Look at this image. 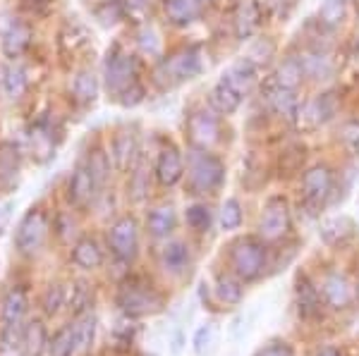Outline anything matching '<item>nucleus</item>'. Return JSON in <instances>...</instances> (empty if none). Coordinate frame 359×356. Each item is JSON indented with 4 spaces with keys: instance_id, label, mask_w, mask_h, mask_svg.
Returning <instances> with one entry per match:
<instances>
[{
    "instance_id": "cd10ccee",
    "label": "nucleus",
    "mask_w": 359,
    "mask_h": 356,
    "mask_svg": "<svg viewBox=\"0 0 359 356\" xmlns=\"http://www.w3.org/2000/svg\"><path fill=\"white\" fill-rule=\"evenodd\" d=\"M271 82L283 86V89H290V91H299L306 84L304 70H302V62H299L297 53H285L280 60L276 62L273 72H271Z\"/></svg>"
},
{
    "instance_id": "052dcab7",
    "label": "nucleus",
    "mask_w": 359,
    "mask_h": 356,
    "mask_svg": "<svg viewBox=\"0 0 359 356\" xmlns=\"http://www.w3.org/2000/svg\"><path fill=\"white\" fill-rule=\"evenodd\" d=\"M314 356H343V352H340L338 347H323V349H318Z\"/></svg>"
},
{
    "instance_id": "49530a36",
    "label": "nucleus",
    "mask_w": 359,
    "mask_h": 356,
    "mask_svg": "<svg viewBox=\"0 0 359 356\" xmlns=\"http://www.w3.org/2000/svg\"><path fill=\"white\" fill-rule=\"evenodd\" d=\"M48 356H74L77 354V342H74V332H72V323L62 325L60 330L50 337L48 342Z\"/></svg>"
},
{
    "instance_id": "bb28decb",
    "label": "nucleus",
    "mask_w": 359,
    "mask_h": 356,
    "mask_svg": "<svg viewBox=\"0 0 359 356\" xmlns=\"http://www.w3.org/2000/svg\"><path fill=\"white\" fill-rule=\"evenodd\" d=\"M321 294L323 301L328 304L335 311H343L355 301V290H352L350 280L343 273H328L321 283Z\"/></svg>"
},
{
    "instance_id": "a878e982",
    "label": "nucleus",
    "mask_w": 359,
    "mask_h": 356,
    "mask_svg": "<svg viewBox=\"0 0 359 356\" xmlns=\"http://www.w3.org/2000/svg\"><path fill=\"white\" fill-rule=\"evenodd\" d=\"M69 258L82 271H98L103 266V261H106V251H103V244L98 242L94 234H84V237H79L72 244Z\"/></svg>"
},
{
    "instance_id": "f704fd0d",
    "label": "nucleus",
    "mask_w": 359,
    "mask_h": 356,
    "mask_svg": "<svg viewBox=\"0 0 359 356\" xmlns=\"http://www.w3.org/2000/svg\"><path fill=\"white\" fill-rule=\"evenodd\" d=\"M306 160V146L302 141H292L287 146L280 148L276 158V170L280 177H292V175H302Z\"/></svg>"
},
{
    "instance_id": "423d86ee",
    "label": "nucleus",
    "mask_w": 359,
    "mask_h": 356,
    "mask_svg": "<svg viewBox=\"0 0 359 356\" xmlns=\"http://www.w3.org/2000/svg\"><path fill=\"white\" fill-rule=\"evenodd\" d=\"M115 304L127 318H139V315L158 313L163 308V297L147 280L127 278L115 292Z\"/></svg>"
},
{
    "instance_id": "37998d69",
    "label": "nucleus",
    "mask_w": 359,
    "mask_h": 356,
    "mask_svg": "<svg viewBox=\"0 0 359 356\" xmlns=\"http://www.w3.org/2000/svg\"><path fill=\"white\" fill-rule=\"evenodd\" d=\"M278 53V43L273 41L271 36H264V34H259V36H254L252 41H249V48H247V57L254 62V65L262 70L264 65H269V62H273V57Z\"/></svg>"
},
{
    "instance_id": "7ed1b4c3",
    "label": "nucleus",
    "mask_w": 359,
    "mask_h": 356,
    "mask_svg": "<svg viewBox=\"0 0 359 356\" xmlns=\"http://www.w3.org/2000/svg\"><path fill=\"white\" fill-rule=\"evenodd\" d=\"M142 60H144L142 55L125 48L123 43H113L111 48L106 50V57H103V65H101V84H103V91H106L108 99L113 103L118 101L127 89L144 82Z\"/></svg>"
},
{
    "instance_id": "e433bc0d",
    "label": "nucleus",
    "mask_w": 359,
    "mask_h": 356,
    "mask_svg": "<svg viewBox=\"0 0 359 356\" xmlns=\"http://www.w3.org/2000/svg\"><path fill=\"white\" fill-rule=\"evenodd\" d=\"M22 151L13 141H0V187H10L20 177Z\"/></svg>"
},
{
    "instance_id": "f8f14e48",
    "label": "nucleus",
    "mask_w": 359,
    "mask_h": 356,
    "mask_svg": "<svg viewBox=\"0 0 359 356\" xmlns=\"http://www.w3.org/2000/svg\"><path fill=\"white\" fill-rule=\"evenodd\" d=\"M302 62V70L306 82L311 84H328L338 72V62L333 57V50L326 43H321L318 38H309L302 48L294 50Z\"/></svg>"
},
{
    "instance_id": "ddd939ff",
    "label": "nucleus",
    "mask_w": 359,
    "mask_h": 356,
    "mask_svg": "<svg viewBox=\"0 0 359 356\" xmlns=\"http://www.w3.org/2000/svg\"><path fill=\"white\" fill-rule=\"evenodd\" d=\"M340 101L338 91L333 89H321L318 94L309 96L302 103V115H299V122H306L309 129H321L326 124H331L333 120H338L340 115Z\"/></svg>"
},
{
    "instance_id": "5fc2aeb1",
    "label": "nucleus",
    "mask_w": 359,
    "mask_h": 356,
    "mask_svg": "<svg viewBox=\"0 0 359 356\" xmlns=\"http://www.w3.org/2000/svg\"><path fill=\"white\" fill-rule=\"evenodd\" d=\"M53 232H57V237L60 239H69L74 232V220L72 215L65 213V211H60L55 218H53Z\"/></svg>"
},
{
    "instance_id": "4d7b16f0",
    "label": "nucleus",
    "mask_w": 359,
    "mask_h": 356,
    "mask_svg": "<svg viewBox=\"0 0 359 356\" xmlns=\"http://www.w3.org/2000/svg\"><path fill=\"white\" fill-rule=\"evenodd\" d=\"M13 208H15L13 201H0V237H3V232L10 225V218H13Z\"/></svg>"
},
{
    "instance_id": "f3484780",
    "label": "nucleus",
    "mask_w": 359,
    "mask_h": 356,
    "mask_svg": "<svg viewBox=\"0 0 359 356\" xmlns=\"http://www.w3.org/2000/svg\"><path fill=\"white\" fill-rule=\"evenodd\" d=\"M98 197H101V192H98L96 180H94V175H91L86 160L84 158L77 160V165L69 172L67 185H65L67 204L72 206L74 211H84V208H89Z\"/></svg>"
},
{
    "instance_id": "a19ab883",
    "label": "nucleus",
    "mask_w": 359,
    "mask_h": 356,
    "mask_svg": "<svg viewBox=\"0 0 359 356\" xmlns=\"http://www.w3.org/2000/svg\"><path fill=\"white\" fill-rule=\"evenodd\" d=\"M218 227L223 229V232H235V229L242 227V222H245V208H242V201L237 197H230L225 199L221 204V208H218Z\"/></svg>"
},
{
    "instance_id": "1a4fd4ad",
    "label": "nucleus",
    "mask_w": 359,
    "mask_h": 356,
    "mask_svg": "<svg viewBox=\"0 0 359 356\" xmlns=\"http://www.w3.org/2000/svg\"><path fill=\"white\" fill-rule=\"evenodd\" d=\"M259 96H262L264 113L276 118L278 122L287 124V127H297L299 115H302V96L299 91L283 89V86L273 84L271 79H264L259 84Z\"/></svg>"
},
{
    "instance_id": "2f4dec72",
    "label": "nucleus",
    "mask_w": 359,
    "mask_h": 356,
    "mask_svg": "<svg viewBox=\"0 0 359 356\" xmlns=\"http://www.w3.org/2000/svg\"><path fill=\"white\" fill-rule=\"evenodd\" d=\"M347 17H350V0H323L316 10L314 22L328 34H335L347 22Z\"/></svg>"
},
{
    "instance_id": "79ce46f5",
    "label": "nucleus",
    "mask_w": 359,
    "mask_h": 356,
    "mask_svg": "<svg viewBox=\"0 0 359 356\" xmlns=\"http://www.w3.org/2000/svg\"><path fill=\"white\" fill-rule=\"evenodd\" d=\"M154 170L147 168L144 163V156L137 160V165L130 170V185H127V194L135 204H142L149 197V177H151Z\"/></svg>"
},
{
    "instance_id": "39448f33",
    "label": "nucleus",
    "mask_w": 359,
    "mask_h": 356,
    "mask_svg": "<svg viewBox=\"0 0 359 356\" xmlns=\"http://www.w3.org/2000/svg\"><path fill=\"white\" fill-rule=\"evenodd\" d=\"M223 118L208 106L189 108L184 118V139L187 146L201 148V151H216L223 143Z\"/></svg>"
},
{
    "instance_id": "72a5a7b5",
    "label": "nucleus",
    "mask_w": 359,
    "mask_h": 356,
    "mask_svg": "<svg viewBox=\"0 0 359 356\" xmlns=\"http://www.w3.org/2000/svg\"><path fill=\"white\" fill-rule=\"evenodd\" d=\"M48 328L41 318H32L25 323V330H22V352L27 356H43L48 352Z\"/></svg>"
},
{
    "instance_id": "6ab92c4d",
    "label": "nucleus",
    "mask_w": 359,
    "mask_h": 356,
    "mask_svg": "<svg viewBox=\"0 0 359 356\" xmlns=\"http://www.w3.org/2000/svg\"><path fill=\"white\" fill-rule=\"evenodd\" d=\"M32 43H34V29L32 24H27L22 20H10V24L0 34V53L10 62L25 57L29 53V48H32Z\"/></svg>"
},
{
    "instance_id": "6e6d98bb",
    "label": "nucleus",
    "mask_w": 359,
    "mask_h": 356,
    "mask_svg": "<svg viewBox=\"0 0 359 356\" xmlns=\"http://www.w3.org/2000/svg\"><path fill=\"white\" fill-rule=\"evenodd\" d=\"M257 356H294V354H292V347H290L287 342L273 340V342L266 344V347L259 349Z\"/></svg>"
},
{
    "instance_id": "0e129e2a",
    "label": "nucleus",
    "mask_w": 359,
    "mask_h": 356,
    "mask_svg": "<svg viewBox=\"0 0 359 356\" xmlns=\"http://www.w3.org/2000/svg\"><path fill=\"white\" fill-rule=\"evenodd\" d=\"M201 5H208V3H213V0H199Z\"/></svg>"
},
{
    "instance_id": "7c9ffc66",
    "label": "nucleus",
    "mask_w": 359,
    "mask_h": 356,
    "mask_svg": "<svg viewBox=\"0 0 359 356\" xmlns=\"http://www.w3.org/2000/svg\"><path fill=\"white\" fill-rule=\"evenodd\" d=\"M294 299H297V311L302 318H316L321 313V290L314 287L306 275L299 273L294 283Z\"/></svg>"
},
{
    "instance_id": "864d4df0",
    "label": "nucleus",
    "mask_w": 359,
    "mask_h": 356,
    "mask_svg": "<svg viewBox=\"0 0 359 356\" xmlns=\"http://www.w3.org/2000/svg\"><path fill=\"white\" fill-rule=\"evenodd\" d=\"M264 10L269 17H278V20H285L294 8V0H262Z\"/></svg>"
},
{
    "instance_id": "a18cd8bd",
    "label": "nucleus",
    "mask_w": 359,
    "mask_h": 356,
    "mask_svg": "<svg viewBox=\"0 0 359 356\" xmlns=\"http://www.w3.org/2000/svg\"><path fill=\"white\" fill-rule=\"evenodd\" d=\"M94 17L98 20V24L115 27L118 22H123L127 17L125 3L123 0H98L96 8H94Z\"/></svg>"
},
{
    "instance_id": "412c9836",
    "label": "nucleus",
    "mask_w": 359,
    "mask_h": 356,
    "mask_svg": "<svg viewBox=\"0 0 359 356\" xmlns=\"http://www.w3.org/2000/svg\"><path fill=\"white\" fill-rule=\"evenodd\" d=\"M245 99L247 96L240 94V91H237L228 79L218 77V82L213 84L206 94V106L211 108V111H216L221 118H230V115H235L237 111H240Z\"/></svg>"
},
{
    "instance_id": "2eb2a0df",
    "label": "nucleus",
    "mask_w": 359,
    "mask_h": 356,
    "mask_svg": "<svg viewBox=\"0 0 359 356\" xmlns=\"http://www.w3.org/2000/svg\"><path fill=\"white\" fill-rule=\"evenodd\" d=\"M29 141V156L36 160L39 165H46L55 158L57 143H60V129L50 118H39L29 124L27 129Z\"/></svg>"
},
{
    "instance_id": "603ef678",
    "label": "nucleus",
    "mask_w": 359,
    "mask_h": 356,
    "mask_svg": "<svg viewBox=\"0 0 359 356\" xmlns=\"http://www.w3.org/2000/svg\"><path fill=\"white\" fill-rule=\"evenodd\" d=\"M213 335H216L213 323H204V325H199V328H196L194 337H192V349H194L196 356L206 354V349L211 347V342H213Z\"/></svg>"
},
{
    "instance_id": "aec40b11",
    "label": "nucleus",
    "mask_w": 359,
    "mask_h": 356,
    "mask_svg": "<svg viewBox=\"0 0 359 356\" xmlns=\"http://www.w3.org/2000/svg\"><path fill=\"white\" fill-rule=\"evenodd\" d=\"M101 74L91 67H82L74 72L72 82H69V101L77 108H91L101 96Z\"/></svg>"
},
{
    "instance_id": "4be33fe9",
    "label": "nucleus",
    "mask_w": 359,
    "mask_h": 356,
    "mask_svg": "<svg viewBox=\"0 0 359 356\" xmlns=\"http://www.w3.org/2000/svg\"><path fill=\"white\" fill-rule=\"evenodd\" d=\"M357 237V222L350 215H331L318 222V239L331 249L350 244Z\"/></svg>"
},
{
    "instance_id": "c756f323",
    "label": "nucleus",
    "mask_w": 359,
    "mask_h": 356,
    "mask_svg": "<svg viewBox=\"0 0 359 356\" xmlns=\"http://www.w3.org/2000/svg\"><path fill=\"white\" fill-rule=\"evenodd\" d=\"M135 45L137 53L147 60H158L161 55L165 53V43H163V34L158 31V27L151 24V22H142L135 31Z\"/></svg>"
},
{
    "instance_id": "9b49d317",
    "label": "nucleus",
    "mask_w": 359,
    "mask_h": 356,
    "mask_svg": "<svg viewBox=\"0 0 359 356\" xmlns=\"http://www.w3.org/2000/svg\"><path fill=\"white\" fill-rule=\"evenodd\" d=\"M139 237H142V225L132 213L115 218L108 227V249L115 261L130 266L139 254Z\"/></svg>"
},
{
    "instance_id": "c9c22d12",
    "label": "nucleus",
    "mask_w": 359,
    "mask_h": 356,
    "mask_svg": "<svg viewBox=\"0 0 359 356\" xmlns=\"http://www.w3.org/2000/svg\"><path fill=\"white\" fill-rule=\"evenodd\" d=\"M96 325H98V318L91 308H86V311L77 313L72 318V332H74V342H77V354H84L94 347Z\"/></svg>"
},
{
    "instance_id": "4c0bfd02",
    "label": "nucleus",
    "mask_w": 359,
    "mask_h": 356,
    "mask_svg": "<svg viewBox=\"0 0 359 356\" xmlns=\"http://www.w3.org/2000/svg\"><path fill=\"white\" fill-rule=\"evenodd\" d=\"M84 160H86V165H89L91 175H94L98 192L103 194V189H106L108 180H111V172H113V163H111V156H108V148H103L101 143H96V146L89 148V153L84 156Z\"/></svg>"
},
{
    "instance_id": "9d476101",
    "label": "nucleus",
    "mask_w": 359,
    "mask_h": 356,
    "mask_svg": "<svg viewBox=\"0 0 359 356\" xmlns=\"http://www.w3.org/2000/svg\"><path fill=\"white\" fill-rule=\"evenodd\" d=\"M292 232V211L285 197L276 194L269 197L264 204V211L259 215L257 234L264 239L266 244H278Z\"/></svg>"
},
{
    "instance_id": "dca6fc26",
    "label": "nucleus",
    "mask_w": 359,
    "mask_h": 356,
    "mask_svg": "<svg viewBox=\"0 0 359 356\" xmlns=\"http://www.w3.org/2000/svg\"><path fill=\"white\" fill-rule=\"evenodd\" d=\"M266 10L262 0H240L235 5L233 15H230V29H233L235 41L245 43L252 41L254 36H259L266 22Z\"/></svg>"
},
{
    "instance_id": "5701e85b",
    "label": "nucleus",
    "mask_w": 359,
    "mask_h": 356,
    "mask_svg": "<svg viewBox=\"0 0 359 356\" xmlns=\"http://www.w3.org/2000/svg\"><path fill=\"white\" fill-rule=\"evenodd\" d=\"M158 263L168 275H172V278L184 275L192 268V251H189V244L182 242V239H165V244L161 246V251H158Z\"/></svg>"
},
{
    "instance_id": "3c124183",
    "label": "nucleus",
    "mask_w": 359,
    "mask_h": 356,
    "mask_svg": "<svg viewBox=\"0 0 359 356\" xmlns=\"http://www.w3.org/2000/svg\"><path fill=\"white\" fill-rule=\"evenodd\" d=\"M144 101H147V84L139 82V84L132 86V89H127L115 103H118L120 108H125V111H132V108L142 106Z\"/></svg>"
},
{
    "instance_id": "09e8293b",
    "label": "nucleus",
    "mask_w": 359,
    "mask_h": 356,
    "mask_svg": "<svg viewBox=\"0 0 359 356\" xmlns=\"http://www.w3.org/2000/svg\"><path fill=\"white\" fill-rule=\"evenodd\" d=\"M67 304L69 308H74V315L91 308V292H89V285L86 283H77L72 287V292L67 294Z\"/></svg>"
},
{
    "instance_id": "ea45409f",
    "label": "nucleus",
    "mask_w": 359,
    "mask_h": 356,
    "mask_svg": "<svg viewBox=\"0 0 359 356\" xmlns=\"http://www.w3.org/2000/svg\"><path fill=\"white\" fill-rule=\"evenodd\" d=\"M213 220H216V215H213L211 206H208L204 199L194 201V204H189L187 208H184V222H187V227L196 234L211 232Z\"/></svg>"
},
{
    "instance_id": "58836bf2",
    "label": "nucleus",
    "mask_w": 359,
    "mask_h": 356,
    "mask_svg": "<svg viewBox=\"0 0 359 356\" xmlns=\"http://www.w3.org/2000/svg\"><path fill=\"white\" fill-rule=\"evenodd\" d=\"M216 297L225 306H237L245 299V283L235 273L221 271L216 275Z\"/></svg>"
},
{
    "instance_id": "c03bdc74",
    "label": "nucleus",
    "mask_w": 359,
    "mask_h": 356,
    "mask_svg": "<svg viewBox=\"0 0 359 356\" xmlns=\"http://www.w3.org/2000/svg\"><path fill=\"white\" fill-rule=\"evenodd\" d=\"M67 43H69V50H72V55H77L79 50H84L86 45L91 43L89 31H86V27L82 24V22L69 20L67 24L60 29V48H65Z\"/></svg>"
},
{
    "instance_id": "393cba45",
    "label": "nucleus",
    "mask_w": 359,
    "mask_h": 356,
    "mask_svg": "<svg viewBox=\"0 0 359 356\" xmlns=\"http://www.w3.org/2000/svg\"><path fill=\"white\" fill-rule=\"evenodd\" d=\"M161 10H163V17L170 27L187 29L201 20L204 5L199 0H161Z\"/></svg>"
},
{
    "instance_id": "13d9d810",
    "label": "nucleus",
    "mask_w": 359,
    "mask_h": 356,
    "mask_svg": "<svg viewBox=\"0 0 359 356\" xmlns=\"http://www.w3.org/2000/svg\"><path fill=\"white\" fill-rule=\"evenodd\" d=\"M123 3H125L127 15H132V13H144V10H149L151 0H123Z\"/></svg>"
},
{
    "instance_id": "de8ad7c7",
    "label": "nucleus",
    "mask_w": 359,
    "mask_h": 356,
    "mask_svg": "<svg viewBox=\"0 0 359 356\" xmlns=\"http://www.w3.org/2000/svg\"><path fill=\"white\" fill-rule=\"evenodd\" d=\"M43 313L46 315H57L60 313L62 306H67V287L60 283H50L46 287L43 292V299H41Z\"/></svg>"
},
{
    "instance_id": "0eeeda50",
    "label": "nucleus",
    "mask_w": 359,
    "mask_h": 356,
    "mask_svg": "<svg viewBox=\"0 0 359 356\" xmlns=\"http://www.w3.org/2000/svg\"><path fill=\"white\" fill-rule=\"evenodd\" d=\"M335 182H338V177H335V170L328 163H316L299 175L302 204L311 215H318V211L331 204Z\"/></svg>"
},
{
    "instance_id": "f257e3e1",
    "label": "nucleus",
    "mask_w": 359,
    "mask_h": 356,
    "mask_svg": "<svg viewBox=\"0 0 359 356\" xmlns=\"http://www.w3.org/2000/svg\"><path fill=\"white\" fill-rule=\"evenodd\" d=\"M204 67V48L199 43H182L154 62L151 84L165 94V91L180 89L182 84L194 82L196 77H201Z\"/></svg>"
},
{
    "instance_id": "f03ea898",
    "label": "nucleus",
    "mask_w": 359,
    "mask_h": 356,
    "mask_svg": "<svg viewBox=\"0 0 359 356\" xmlns=\"http://www.w3.org/2000/svg\"><path fill=\"white\" fill-rule=\"evenodd\" d=\"M228 168L225 160L216 151H201V148L187 146L184 153V189L196 199L216 197L225 187Z\"/></svg>"
},
{
    "instance_id": "20e7f679",
    "label": "nucleus",
    "mask_w": 359,
    "mask_h": 356,
    "mask_svg": "<svg viewBox=\"0 0 359 356\" xmlns=\"http://www.w3.org/2000/svg\"><path fill=\"white\" fill-rule=\"evenodd\" d=\"M271 249L259 234H245L237 237L228 246V268L235 273L242 283H257L264 278L266 268H269Z\"/></svg>"
},
{
    "instance_id": "8fccbe9b",
    "label": "nucleus",
    "mask_w": 359,
    "mask_h": 356,
    "mask_svg": "<svg viewBox=\"0 0 359 356\" xmlns=\"http://www.w3.org/2000/svg\"><path fill=\"white\" fill-rule=\"evenodd\" d=\"M340 139L347 151L359 160V120H347L340 124Z\"/></svg>"
},
{
    "instance_id": "e2e57ef3",
    "label": "nucleus",
    "mask_w": 359,
    "mask_h": 356,
    "mask_svg": "<svg viewBox=\"0 0 359 356\" xmlns=\"http://www.w3.org/2000/svg\"><path fill=\"white\" fill-rule=\"evenodd\" d=\"M0 94H3V67H0Z\"/></svg>"
},
{
    "instance_id": "bf43d9fd",
    "label": "nucleus",
    "mask_w": 359,
    "mask_h": 356,
    "mask_svg": "<svg viewBox=\"0 0 359 356\" xmlns=\"http://www.w3.org/2000/svg\"><path fill=\"white\" fill-rule=\"evenodd\" d=\"M22 3H25L27 8H32V10H43V8H48L53 0H22Z\"/></svg>"
},
{
    "instance_id": "680f3d73",
    "label": "nucleus",
    "mask_w": 359,
    "mask_h": 356,
    "mask_svg": "<svg viewBox=\"0 0 359 356\" xmlns=\"http://www.w3.org/2000/svg\"><path fill=\"white\" fill-rule=\"evenodd\" d=\"M352 57L357 60V65H359V38L355 41V48H352Z\"/></svg>"
},
{
    "instance_id": "c85d7f7f",
    "label": "nucleus",
    "mask_w": 359,
    "mask_h": 356,
    "mask_svg": "<svg viewBox=\"0 0 359 356\" xmlns=\"http://www.w3.org/2000/svg\"><path fill=\"white\" fill-rule=\"evenodd\" d=\"M149 237L154 239H168L177 229V208L172 204H158L151 206L144 220Z\"/></svg>"
},
{
    "instance_id": "a211bd4d",
    "label": "nucleus",
    "mask_w": 359,
    "mask_h": 356,
    "mask_svg": "<svg viewBox=\"0 0 359 356\" xmlns=\"http://www.w3.org/2000/svg\"><path fill=\"white\" fill-rule=\"evenodd\" d=\"M154 177L163 189L177 187L184 180V153L172 141H165L158 148V156H156L154 163Z\"/></svg>"
},
{
    "instance_id": "473e14b6",
    "label": "nucleus",
    "mask_w": 359,
    "mask_h": 356,
    "mask_svg": "<svg viewBox=\"0 0 359 356\" xmlns=\"http://www.w3.org/2000/svg\"><path fill=\"white\" fill-rule=\"evenodd\" d=\"M29 91V74L25 67L20 65V60L5 62L3 65V96L10 103H17L27 96Z\"/></svg>"
},
{
    "instance_id": "b1692460",
    "label": "nucleus",
    "mask_w": 359,
    "mask_h": 356,
    "mask_svg": "<svg viewBox=\"0 0 359 356\" xmlns=\"http://www.w3.org/2000/svg\"><path fill=\"white\" fill-rule=\"evenodd\" d=\"M29 313V292L22 285L10 287L0 301V325H25Z\"/></svg>"
},
{
    "instance_id": "6e6552de",
    "label": "nucleus",
    "mask_w": 359,
    "mask_h": 356,
    "mask_svg": "<svg viewBox=\"0 0 359 356\" xmlns=\"http://www.w3.org/2000/svg\"><path fill=\"white\" fill-rule=\"evenodd\" d=\"M50 229H53V218L43 206H32L25 215L20 218L15 227V249L22 256H34L43 249L46 239H48Z\"/></svg>"
},
{
    "instance_id": "4468645a",
    "label": "nucleus",
    "mask_w": 359,
    "mask_h": 356,
    "mask_svg": "<svg viewBox=\"0 0 359 356\" xmlns=\"http://www.w3.org/2000/svg\"><path fill=\"white\" fill-rule=\"evenodd\" d=\"M108 156H111L113 170L120 175H130V170L137 165V160L142 158V146H139V134L137 127L123 124L113 131L111 146H108Z\"/></svg>"
}]
</instances>
